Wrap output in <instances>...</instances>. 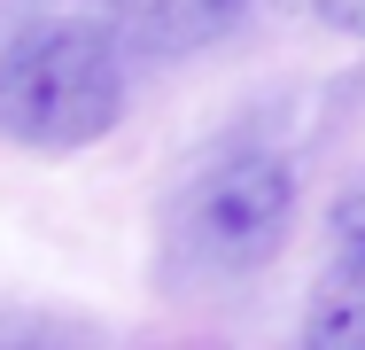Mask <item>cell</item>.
<instances>
[{
  "label": "cell",
  "instance_id": "6da1fadb",
  "mask_svg": "<svg viewBox=\"0 0 365 350\" xmlns=\"http://www.w3.org/2000/svg\"><path fill=\"white\" fill-rule=\"evenodd\" d=\"M125 31L93 16L24 24L0 47V140L31 156H78L125 117Z\"/></svg>",
  "mask_w": 365,
  "mask_h": 350
},
{
  "label": "cell",
  "instance_id": "7a4b0ae2",
  "mask_svg": "<svg viewBox=\"0 0 365 350\" xmlns=\"http://www.w3.org/2000/svg\"><path fill=\"white\" fill-rule=\"evenodd\" d=\"M295 226V164L280 148H218L202 156L163 210V257L195 280H249L280 257Z\"/></svg>",
  "mask_w": 365,
  "mask_h": 350
},
{
  "label": "cell",
  "instance_id": "3957f363",
  "mask_svg": "<svg viewBox=\"0 0 365 350\" xmlns=\"http://www.w3.org/2000/svg\"><path fill=\"white\" fill-rule=\"evenodd\" d=\"M241 8L249 0H109L125 47H140V55H187V47L218 39Z\"/></svg>",
  "mask_w": 365,
  "mask_h": 350
},
{
  "label": "cell",
  "instance_id": "277c9868",
  "mask_svg": "<svg viewBox=\"0 0 365 350\" xmlns=\"http://www.w3.org/2000/svg\"><path fill=\"white\" fill-rule=\"evenodd\" d=\"M303 350H365V280L334 273L311 288V311H303Z\"/></svg>",
  "mask_w": 365,
  "mask_h": 350
},
{
  "label": "cell",
  "instance_id": "5b68a950",
  "mask_svg": "<svg viewBox=\"0 0 365 350\" xmlns=\"http://www.w3.org/2000/svg\"><path fill=\"white\" fill-rule=\"evenodd\" d=\"M327 241H334V273H358L365 280V171L334 195V210H327Z\"/></svg>",
  "mask_w": 365,
  "mask_h": 350
},
{
  "label": "cell",
  "instance_id": "8992f818",
  "mask_svg": "<svg viewBox=\"0 0 365 350\" xmlns=\"http://www.w3.org/2000/svg\"><path fill=\"white\" fill-rule=\"evenodd\" d=\"M319 16H327V24H342V31H358V39H365V0H319Z\"/></svg>",
  "mask_w": 365,
  "mask_h": 350
},
{
  "label": "cell",
  "instance_id": "52a82bcc",
  "mask_svg": "<svg viewBox=\"0 0 365 350\" xmlns=\"http://www.w3.org/2000/svg\"><path fill=\"white\" fill-rule=\"evenodd\" d=\"M0 350H78V343H55V335H24L16 343V335H0Z\"/></svg>",
  "mask_w": 365,
  "mask_h": 350
}]
</instances>
